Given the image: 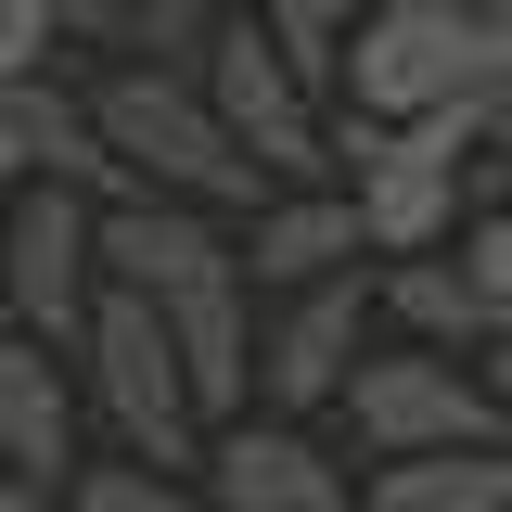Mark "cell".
<instances>
[{"label": "cell", "instance_id": "1", "mask_svg": "<svg viewBox=\"0 0 512 512\" xmlns=\"http://www.w3.org/2000/svg\"><path fill=\"white\" fill-rule=\"evenodd\" d=\"M512 90V0H359L333 116L423 128V116H500Z\"/></svg>", "mask_w": 512, "mask_h": 512}, {"label": "cell", "instance_id": "2", "mask_svg": "<svg viewBox=\"0 0 512 512\" xmlns=\"http://www.w3.org/2000/svg\"><path fill=\"white\" fill-rule=\"evenodd\" d=\"M474 167H487V116H423V128L333 116V192H346L372 269L461 256V231H474Z\"/></svg>", "mask_w": 512, "mask_h": 512}, {"label": "cell", "instance_id": "3", "mask_svg": "<svg viewBox=\"0 0 512 512\" xmlns=\"http://www.w3.org/2000/svg\"><path fill=\"white\" fill-rule=\"evenodd\" d=\"M77 103H90V128H103V167H116L128 192L192 205V218H231V231L269 205V192H256V167L218 141V116H205V90H192V77L90 64V77H77Z\"/></svg>", "mask_w": 512, "mask_h": 512}, {"label": "cell", "instance_id": "4", "mask_svg": "<svg viewBox=\"0 0 512 512\" xmlns=\"http://www.w3.org/2000/svg\"><path fill=\"white\" fill-rule=\"evenodd\" d=\"M333 423H346V461H359V474L448 461V448H512V410L487 397L474 359H423V346H384V333H372V359L346 372Z\"/></svg>", "mask_w": 512, "mask_h": 512}, {"label": "cell", "instance_id": "5", "mask_svg": "<svg viewBox=\"0 0 512 512\" xmlns=\"http://www.w3.org/2000/svg\"><path fill=\"white\" fill-rule=\"evenodd\" d=\"M77 397L116 436V461H141V474H205V410H192V372H180V346H167L154 308H128V295L90 308V333H77Z\"/></svg>", "mask_w": 512, "mask_h": 512}, {"label": "cell", "instance_id": "6", "mask_svg": "<svg viewBox=\"0 0 512 512\" xmlns=\"http://www.w3.org/2000/svg\"><path fill=\"white\" fill-rule=\"evenodd\" d=\"M192 90H205L218 141L256 167V192H333V103H308V90L282 77V52L256 39V13H218Z\"/></svg>", "mask_w": 512, "mask_h": 512}, {"label": "cell", "instance_id": "7", "mask_svg": "<svg viewBox=\"0 0 512 512\" xmlns=\"http://www.w3.org/2000/svg\"><path fill=\"white\" fill-rule=\"evenodd\" d=\"M90 218H103V205L39 192V180L0 218V320H13L26 346H52V359H77V333L103 308V244H90Z\"/></svg>", "mask_w": 512, "mask_h": 512}, {"label": "cell", "instance_id": "8", "mask_svg": "<svg viewBox=\"0 0 512 512\" xmlns=\"http://www.w3.org/2000/svg\"><path fill=\"white\" fill-rule=\"evenodd\" d=\"M359 359H372V269L256 308V410L269 423H333V397H346Z\"/></svg>", "mask_w": 512, "mask_h": 512}, {"label": "cell", "instance_id": "9", "mask_svg": "<svg viewBox=\"0 0 512 512\" xmlns=\"http://www.w3.org/2000/svg\"><path fill=\"white\" fill-rule=\"evenodd\" d=\"M218 512H359V461L320 436V423H269V410H244V423H218L205 436V474H192Z\"/></svg>", "mask_w": 512, "mask_h": 512}, {"label": "cell", "instance_id": "10", "mask_svg": "<svg viewBox=\"0 0 512 512\" xmlns=\"http://www.w3.org/2000/svg\"><path fill=\"white\" fill-rule=\"evenodd\" d=\"M77 461H90L77 359L26 346V333H0V474H26V487H77Z\"/></svg>", "mask_w": 512, "mask_h": 512}, {"label": "cell", "instance_id": "11", "mask_svg": "<svg viewBox=\"0 0 512 512\" xmlns=\"http://www.w3.org/2000/svg\"><path fill=\"white\" fill-rule=\"evenodd\" d=\"M346 269H372V256H359V218H346V192H269V205L244 218V295H256V308L320 295V282H346Z\"/></svg>", "mask_w": 512, "mask_h": 512}, {"label": "cell", "instance_id": "12", "mask_svg": "<svg viewBox=\"0 0 512 512\" xmlns=\"http://www.w3.org/2000/svg\"><path fill=\"white\" fill-rule=\"evenodd\" d=\"M372 333H384V346H423V359H474V372H487L500 308L474 295L461 256H423V269H372Z\"/></svg>", "mask_w": 512, "mask_h": 512}, {"label": "cell", "instance_id": "13", "mask_svg": "<svg viewBox=\"0 0 512 512\" xmlns=\"http://www.w3.org/2000/svg\"><path fill=\"white\" fill-rule=\"evenodd\" d=\"M359 512H512V448H448V461L359 474Z\"/></svg>", "mask_w": 512, "mask_h": 512}, {"label": "cell", "instance_id": "14", "mask_svg": "<svg viewBox=\"0 0 512 512\" xmlns=\"http://www.w3.org/2000/svg\"><path fill=\"white\" fill-rule=\"evenodd\" d=\"M256 39L282 52V77H295L308 103H333V90H346V39H359V0H269Z\"/></svg>", "mask_w": 512, "mask_h": 512}, {"label": "cell", "instance_id": "15", "mask_svg": "<svg viewBox=\"0 0 512 512\" xmlns=\"http://www.w3.org/2000/svg\"><path fill=\"white\" fill-rule=\"evenodd\" d=\"M64 512H218L192 474H141V461H77Z\"/></svg>", "mask_w": 512, "mask_h": 512}, {"label": "cell", "instance_id": "16", "mask_svg": "<svg viewBox=\"0 0 512 512\" xmlns=\"http://www.w3.org/2000/svg\"><path fill=\"white\" fill-rule=\"evenodd\" d=\"M64 77V0H0V103Z\"/></svg>", "mask_w": 512, "mask_h": 512}, {"label": "cell", "instance_id": "17", "mask_svg": "<svg viewBox=\"0 0 512 512\" xmlns=\"http://www.w3.org/2000/svg\"><path fill=\"white\" fill-rule=\"evenodd\" d=\"M461 269H474V295H487V308H500V333H512V205H474Z\"/></svg>", "mask_w": 512, "mask_h": 512}, {"label": "cell", "instance_id": "18", "mask_svg": "<svg viewBox=\"0 0 512 512\" xmlns=\"http://www.w3.org/2000/svg\"><path fill=\"white\" fill-rule=\"evenodd\" d=\"M474 180H487V192L512 205V90H500V116H487V167H474Z\"/></svg>", "mask_w": 512, "mask_h": 512}, {"label": "cell", "instance_id": "19", "mask_svg": "<svg viewBox=\"0 0 512 512\" xmlns=\"http://www.w3.org/2000/svg\"><path fill=\"white\" fill-rule=\"evenodd\" d=\"M26 205V154H13V116H0V218Z\"/></svg>", "mask_w": 512, "mask_h": 512}, {"label": "cell", "instance_id": "20", "mask_svg": "<svg viewBox=\"0 0 512 512\" xmlns=\"http://www.w3.org/2000/svg\"><path fill=\"white\" fill-rule=\"evenodd\" d=\"M0 512H64V487H26V474H0Z\"/></svg>", "mask_w": 512, "mask_h": 512}, {"label": "cell", "instance_id": "21", "mask_svg": "<svg viewBox=\"0 0 512 512\" xmlns=\"http://www.w3.org/2000/svg\"><path fill=\"white\" fill-rule=\"evenodd\" d=\"M487 397H500V410H512V333H500V346H487Z\"/></svg>", "mask_w": 512, "mask_h": 512}, {"label": "cell", "instance_id": "22", "mask_svg": "<svg viewBox=\"0 0 512 512\" xmlns=\"http://www.w3.org/2000/svg\"><path fill=\"white\" fill-rule=\"evenodd\" d=\"M0 333H13V320H0Z\"/></svg>", "mask_w": 512, "mask_h": 512}]
</instances>
